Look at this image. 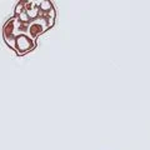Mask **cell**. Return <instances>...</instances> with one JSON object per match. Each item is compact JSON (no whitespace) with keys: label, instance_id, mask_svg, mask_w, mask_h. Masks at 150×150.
Instances as JSON below:
<instances>
[{"label":"cell","instance_id":"6da1fadb","mask_svg":"<svg viewBox=\"0 0 150 150\" xmlns=\"http://www.w3.org/2000/svg\"><path fill=\"white\" fill-rule=\"evenodd\" d=\"M55 20L56 9L49 0H21L4 24L3 39L16 55H26L36 49L38 38L51 29Z\"/></svg>","mask_w":150,"mask_h":150}]
</instances>
